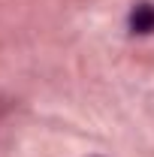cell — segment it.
<instances>
[{
  "mask_svg": "<svg viewBox=\"0 0 154 157\" xmlns=\"http://www.w3.org/2000/svg\"><path fill=\"white\" fill-rule=\"evenodd\" d=\"M130 30L133 33H151L154 30V6L151 3H139L130 12Z\"/></svg>",
  "mask_w": 154,
  "mask_h": 157,
  "instance_id": "1",
  "label": "cell"
}]
</instances>
